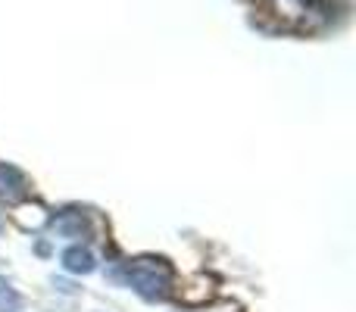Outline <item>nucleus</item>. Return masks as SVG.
Here are the masks:
<instances>
[{"label": "nucleus", "mask_w": 356, "mask_h": 312, "mask_svg": "<svg viewBox=\"0 0 356 312\" xmlns=\"http://www.w3.org/2000/svg\"><path fill=\"white\" fill-rule=\"evenodd\" d=\"M50 228H54V234H60V238H81V234L88 231V222L81 213H60V215H54Z\"/></svg>", "instance_id": "4"}, {"label": "nucleus", "mask_w": 356, "mask_h": 312, "mask_svg": "<svg viewBox=\"0 0 356 312\" xmlns=\"http://www.w3.org/2000/svg\"><path fill=\"white\" fill-rule=\"evenodd\" d=\"M63 269L72 272V275H88V272L97 269V263H94V253L88 247H69L63 253Z\"/></svg>", "instance_id": "3"}, {"label": "nucleus", "mask_w": 356, "mask_h": 312, "mask_svg": "<svg viewBox=\"0 0 356 312\" xmlns=\"http://www.w3.org/2000/svg\"><path fill=\"white\" fill-rule=\"evenodd\" d=\"M19 306H22V297L16 294V288L6 278H0V312H16Z\"/></svg>", "instance_id": "5"}, {"label": "nucleus", "mask_w": 356, "mask_h": 312, "mask_svg": "<svg viewBox=\"0 0 356 312\" xmlns=\"http://www.w3.org/2000/svg\"><path fill=\"white\" fill-rule=\"evenodd\" d=\"M0 231H3V219H0Z\"/></svg>", "instance_id": "6"}, {"label": "nucleus", "mask_w": 356, "mask_h": 312, "mask_svg": "<svg viewBox=\"0 0 356 312\" xmlns=\"http://www.w3.org/2000/svg\"><path fill=\"white\" fill-rule=\"evenodd\" d=\"M29 197V178L22 175L19 169H13V165L0 163V203H19Z\"/></svg>", "instance_id": "2"}, {"label": "nucleus", "mask_w": 356, "mask_h": 312, "mask_svg": "<svg viewBox=\"0 0 356 312\" xmlns=\"http://www.w3.org/2000/svg\"><path fill=\"white\" fill-rule=\"evenodd\" d=\"M119 278H122L129 288H135L141 297H147V300H163V297L169 294V288H172V269H169V263L150 259V256L125 263Z\"/></svg>", "instance_id": "1"}]
</instances>
